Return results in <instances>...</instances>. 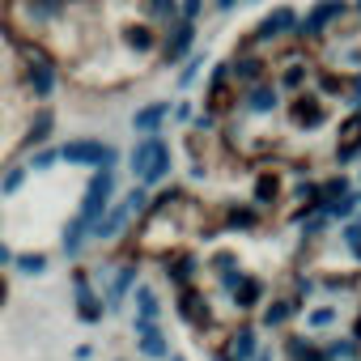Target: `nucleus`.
<instances>
[{
	"label": "nucleus",
	"instance_id": "1",
	"mask_svg": "<svg viewBox=\"0 0 361 361\" xmlns=\"http://www.w3.org/2000/svg\"><path fill=\"white\" fill-rule=\"evenodd\" d=\"M128 170H132V178H136L140 188L166 183L170 170H174V149H170V140H166V136H140V140L128 149Z\"/></svg>",
	"mask_w": 361,
	"mask_h": 361
},
{
	"label": "nucleus",
	"instance_id": "2",
	"mask_svg": "<svg viewBox=\"0 0 361 361\" xmlns=\"http://www.w3.org/2000/svg\"><path fill=\"white\" fill-rule=\"evenodd\" d=\"M60 161H68L77 170H115L119 149L111 140H98V136H73L68 145H60Z\"/></svg>",
	"mask_w": 361,
	"mask_h": 361
},
{
	"label": "nucleus",
	"instance_id": "3",
	"mask_svg": "<svg viewBox=\"0 0 361 361\" xmlns=\"http://www.w3.org/2000/svg\"><path fill=\"white\" fill-rule=\"evenodd\" d=\"M348 13H353L348 0H314V5L306 9V18L298 22V30H293V43H323L327 30L340 18H348Z\"/></svg>",
	"mask_w": 361,
	"mask_h": 361
},
{
	"label": "nucleus",
	"instance_id": "4",
	"mask_svg": "<svg viewBox=\"0 0 361 361\" xmlns=\"http://www.w3.org/2000/svg\"><path fill=\"white\" fill-rule=\"evenodd\" d=\"M298 22H302V13H298L293 5H276L272 13H264V22L255 26V35H251V39H247L238 51H255V47H264V43H281V39H293Z\"/></svg>",
	"mask_w": 361,
	"mask_h": 361
},
{
	"label": "nucleus",
	"instance_id": "5",
	"mask_svg": "<svg viewBox=\"0 0 361 361\" xmlns=\"http://www.w3.org/2000/svg\"><path fill=\"white\" fill-rule=\"evenodd\" d=\"M26 56H30V64H26V90L35 94V102H47L56 94V85H60V68H56V60L39 43H26Z\"/></svg>",
	"mask_w": 361,
	"mask_h": 361
},
{
	"label": "nucleus",
	"instance_id": "6",
	"mask_svg": "<svg viewBox=\"0 0 361 361\" xmlns=\"http://www.w3.org/2000/svg\"><path fill=\"white\" fill-rule=\"evenodd\" d=\"M174 314L183 319L196 336H204V331L213 327V302H209V293H204L200 285H188V289L174 293Z\"/></svg>",
	"mask_w": 361,
	"mask_h": 361
},
{
	"label": "nucleus",
	"instance_id": "7",
	"mask_svg": "<svg viewBox=\"0 0 361 361\" xmlns=\"http://www.w3.org/2000/svg\"><path fill=\"white\" fill-rule=\"evenodd\" d=\"M196 22H183V18H178V22H170L166 30H161V64L170 68V64H183L192 51H196Z\"/></svg>",
	"mask_w": 361,
	"mask_h": 361
},
{
	"label": "nucleus",
	"instance_id": "8",
	"mask_svg": "<svg viewBox=\"0 0 361 361\" xmlns=\"http://www.w3.org/2000/svg\"><path fill=\"white\" fill-rule=\"evenodd\" d=\"M73 298H77V319L81 323H102L106 319V302H102V293L94 289V281H90V268H73Z\"/></svg>",
	"mask_w": 361,
	"mask_h": 361
},
{
	"label": "nucleus",
	"instance_id": "9",
	"mask_svg": "<svg viewBox=\"0 0 361 361\" xmlns=\"http://www.w3.org/2000/svg\"><path fill=\"white\" fill-rule=\"evenodd\" d=\"M200 272H204V264H200L196 251H166V255H161V276H166V285H170L174 293L188 289V285H196Z\"/></svg>",
	"mask_w": 361,
	"mask_h": 361
},
{
	"label": "nucleus",
	"instance_id": "10",
	"mask_svg": "<svg viewBox=\"0 0 361 361\" xmlns=\"http://www.w3.org/2000/svg\"><path fill=\"white\" fill-rule=\"evenodd\" d=\"M285 102V94H281V85L268 77V81H255V85H247V90H238V111L243 115H272L276 106Z\"/></svg>",
	"mask_w": 361,
	"mask_h": 361
},
{
	"label": "nucleus",
	"instance_id": "11",
	"mask_svg": "<svg viewBox=\"0 0 361 361\" xmlns=\"http://www.w3.org/2000/svg\"><path fill=\"white\" fill-rule=\"evenodd\" d=\"M136 281H140V264L128 255V259H123V264L111 272V285H106V293H102V302H106V314H119V310H123V302L132 298Z\"/></svg>",
	"mask_w": 361,
	"mask_h": 361
},
{
	"label": "nucleus",
	"instance_id": "12",
	"mask_svg": "<svg viewBox=\"0 0 361 361\" xmlns=\"http://www.w3.org/2000/svg\"><path fill=\"white\" fill-rule=\"evenodd\" d=\"M132 336H136V348H140V357H149V361H170V336L161 331V323H149V319H136L132 314Z\"/></svg>",
	"mask_w": 361,
	"mask_h": 361
},
{
	"label": "nucleus",
	"instance_id": "13",
	"mask_svg": "<svg viewBox=\"0 0 361 361\" xmlns=\"http://www.w3.org/2000/svg\"><path fill=\"white\" fill-rule=\"evenodd\" d=\"M289 119L298 123V128H323L327 123V98H319L314 90H302V94H293L289 98Z\"/></svg>",
	"mask_w": 361,
	"mask_h": 361
},
{
	"label": "nucleus",
	"instance_id": "14",
	"mask_svg": "<svg viewBox=\"0 0 361 361\" xmlns=\"http://www.w3.org/2000/svg\"><path fill=\"white\" fill-rule=\"evenodd\" d=\"M302 314H306V306H302L293 293H285V298H268V302L259 306V327L281 331V327H289V323L302 319Z\"/></svg>",
	"mask_w": 361,
	"mask_h": 361
},
{
	"label": "nucleus",
	"instance_id": "15",
	"mask_svg": "<svg viewBox=\"0 0 361 361\" xmlns=\"http://www.w3.org/2000/svg\"><path fill=\"white\" fill-rule=\"evenodd\" d=\"M170 111H174V102H166V98H153V102L136 106L132 111V132L136 136H161V128L170 123Z\"/></svg>",
	"mask_w": 361,
	"mask_h": 361
},
{
	"label": "nucleus",
	"instance_id": "16",
	"mask_svg": "<svg viewBox=\"0 0 361 361\" xmlns=\"http://www.w3.org/2000/svg\"><path fill=\"white\" fill-rule=\"evenodd\" d=\"M268 68H272V64H268L259 51H238V56L230 60V77H234L238 90H247V85H255V81H268V77H272Z\"/></svg>",
	"mask_w": 361,
	"mask_h": 361
},
{
	"label": "nucleus",
	"instance_id": "17",
	"mask_svg": "<svg viewBox=\"0 0 361 361\" xmlns=\"http://www.w3.org/2000/svg\"><path fill=\"white\" fill-rule=\"evenodd\" d=\"M132 217H136V213H132V204H128V200H115V204L102 213V221L90 230V243H115V238L128 230V221H132Z\"/></svg>",
	"mask_w": 361,
	"mask_h": 361
},
{
	"label": "nucleus",
	"instance_id": "18",
	"mask_svg": "<svg viewBox=\"0 0 361 361\" xmlns=\"http://www.w3.org/2000/svg\"><path fill=\"white\" fill-rule=\"evenodd\" d=\"M230 302H234V310H238V314L259 310V306L268 302V281H264V276H255V272H247V276L238 281V289L230 293Z\"/></svg>",
	"mask_w": 361,
	"mask_h": 361
},
{
	"label": "nucleus",
	"instance_id": "19",
	"mask_svg": "<svg viewBox=\"0 0 361 361\" xmlns=\"http://www.w3.org/2000/svg\"><path fill=\"white\" fill-rule=\"evenodd\" d=\"M119 39H123V47L136 51V56H153V51H161V35L153 30V22H128V26L119 30Z\"/></svg>",
	"mask_w": 361,
	"mask_h": 361
},
{
	"label": "nucleus",
	"instance_id": "20",
	"mask_svg": "<svg viewBox=\"0 0 361 361\" xmlns=\"http://www.w3.org/2000/svg\"><path fill=\"white\" fill-rule=\"evenodd\" d=\"M51 136H56V111L51 106H39L35 119H30V128H26V136H22V149L35 153V149L51 145Z\"/></svg>",
	"mask_w": 361,
	"mask_h": 361
},
{
	"label": "nucleus",
	"instance_id": "21",
	"mask_svg": "<svg viewBox=\"0 0 361 361\" xmlns=\"http://www.w3.org/2000/svg\"><path fill=\"white\" fill-rule=\"evenodd\" d=\"M259 348H264V344H259V327H255V323H238V327L226 336V353H230L234 361H251Z\"/></svg>",
	"mask_w": 361,
	"mask_h": 361
},
{
	"label": "nucleus",
	"instance_id": "22",
	"mask_svg": "<svg viewBox=\"0 0 361 361\" xmlns=\"http://www.w3.org/2000/svg\"><path fill=\"white\" fill-rule=\"evenodd\" d=\"M259 217H264V209L251 200V204H226V213H221V230H238V234H251V230H259Z\"/></svg>",
	"mask_w": 361,
	"mask_h": 361
},
{
	"label": "nucleus",
	"instance_id": "23",
	"mask_svg": "<svg viewBox=\"0 0 361 361\" xmlns=\"http://www.w3.org/2000/svg\"><path fill=\"white\" fill-rule=\"evenodd\" d=\"M281 353H285L289 361H327V357H323V340H319V336H298V331H289V336L281 340Z\"/></svg>",
	"mask_w": 361,
	"mask_h": 361
},
{
	"label": "nucleus",
	"instance_id": "24",
	"mask_svg": "<svg viewBox=\"0 0 361 361\" xmlns=\"http://www.w3.org/2000/svg\"><path fill=\"white\" fill-rule=\"evenodd\" d=\"M310 73H314V64H310V60H302V56H293V60L285 64V73H281V77H272V81L281 85V94H289V98H293V94H302V90H306Z\"/></svg>",
	"mask_w": 361,
	"mask_h": 361
},
{
	"label": "nucleus",
	"instance_id": "25",
	"mask_svg": "<svg viewBox=\"0 0 361 361\" xmlns=\"http://www.w3.org/2000/svg\"><path fill=\"white\" fill-rule=\"evenodd\" d=\"M310 81H314V94L319 98H340L344 102V94H348V73H336V68H314L310 73Z\"/></svg>",
	"mask_w": 361,
	"mask_h": 361
},
{
	"label": "nucleus",
	"instance_id": "26",
	"mask_svg": "<svg viewBox=\"0 0 361 361\" xmlns=\"http://www.w3.org/2000/svg\"><path fill=\"white\" fill-rule=\"evenodd\" d=\"M132 306H136V319H149V323H161V298H157V289L153 285H145V281H136V289H132Z\"/></svg>",
	"mask_w": 361,
	"mask_h": 361
},
{
	"label": "nucleus",
	"instance_id": "27",
	"mask_svg": "<svg viewBox=\"0 0 361 361\" xmlns=\"http://www.w3.org/2000/svg\"><path fill=\"white\" fill-rule=\"evenodd\" d=\"M22 5H26L35 26H51V22H60L73 9V0H22Z\"/></svg>",
	"mask_w": 361,
	"mask_h": 361
},
{
	"label": "nucleus",
	"instance_id": "28",
	"mask_svg": "<svg viewBox=\"0 0 361 361\" xmlns=\"http://www.w3.org/2000/svg\"><path fill=\"white\" fill-rule=\"evenodd\" d=\"M323 357L327 361H361V340H353V336H323Z\"/></svg>",
	"mask_w": 361,
	"mask_h": 361
},
{
	"label": "nucleus",
	"instance_id": "29",
	"mask_svg": "<svg viewBox=\"0 0 361 361\" xmlns=\"http://www.w3.org/2000/svg\"><path fill=\"white\" fill-rule=\"evenodd\" d=\"M85 243H90V226L73 213V221H68V226H64V234H60V247H64V255H68V259H77V255L85 251Z\"/></svg>",
	"mask_w": 361,
	"mask_h": 361
},
{
	"label": "nucleus",
	"instance_id": "30",
	"mask_svg": "<svg viewBox=\"0 0 361 361\" xmlns=\"http://www.w3.org/2000/svg\"><path fill=\"white\" fill-rule=\"evenodd\" d=\"M323 213H327V221H336V226H344V221H353V217H361V204H357V192H348V196H336V200H327V204H323Z\"/></svg>",
	"mask_w": 361,
	"mask_h": 361
},
{
	"label": "nucleus",
	"instance_id": "31",
	"mask_svg": "<svg viewBox=\"0 0 361 361\" xmlns=\"http://www.w3.org/2000/svg\"><path fill=\"white\" fill-rule=\"evenodd\" d=\"M340 323V306L323 302V306H306V331H331Z\"/></svg>",
	"mask_w": 361,
	"mask_h": 361
},
{
	"label": "nucleus",
	"instance_id": "32",
	"mask_svg": "<svg viewBox=\"0 0 361 361\" xmlns=\"http://www.w3.org/2000/svg\"><path fill=\"white\" fill-rule=\"evenodd\" d=\"M140 13H145V22L170 26V22H178V0H140Z\"/></svg>",
	"mask_w": 361,
	"mask_h": 361
},
{
	"label": "nucleus",
	"instance_id": "33",
	"mask_svg": "<svg viewBox=\"0 0 361 361\" xmlns=\"http://www.w3.org/2000/svg\"><path fill=\"white\" fill-rule=\"evenodd\" d=\"M13 268H18L22 276H43V272L51 268V255H47V251H18V255H13Z\"/></svg>",
	"mask_w": 361,
	"mask_h": 361
},
{
	"label": "nucleus",
	"instance_id": "34",
	"mask_svg": "<svg viewBox=\"0 0 361 361\" xmlns=\"http://www.w3.org/2000/svg\"><path fill=\"white\" fill-rule=\"evenodd\" d=\"M204 68H209V51H192V56L183 60V73H178V90H192Z\"/></svg>",
	"mask_w": 361,
	"mask_h": 361
},
{
	"label": "nucleus",
	"instance_id": "35",
	"mask_svg": "<svg viewBox=\"0 0 361 361\" xmlns=\"http://www.w3.org/2000/svg\"><path fill=\"white\" fill-rule=\"evenodd\" d=\"M276 196H281V178H276L272 170H264V174L255 178V204L268 209V204H276Z\"/></svg>",
	"mask_w": 361,
	"mask_h": 361
},
{
	"label": "nucleus",
	"instance_id": "36",
	"mask_svg": "<svg viewBox=\"0 0 361 361\" xmlns=\"http://www.w3.org/2000/svg\"><path fill=\"white\" fill-rule=\"evenodd\" d=\"M26 178H30V166H9L0 174V196H18L26 188Z\"/></svg>",
	"mask_w": 361,
	"mask_h": 361
},
{
	"label": "nucleus",
	"instance_id": "37",
	"mask_svg": "<svg viewBox=\"0 0 361 361\" xmlns=\"http://www.w3.org/2000/svg\"><path fill=\"white\" fill-rule=\"evenodd\" d=\"M56 161H60V145H43V149H35V153H30V161H26V166H30L35 174H47Z\"/></svg>",
	"mask_w": 361,
	"mask_h": 361
},
{
	"label": "nucleus",
	"instance_id": "38",
	"mask_svg": "<svg viewBox=\"0 0 361 361\" xmlns=\"http://www.w3.org/2000/svg\"><path fill=\"white\" fill-rule=\"evenodd\" d=\"M319 188H323V204H327V200H336V196H348V192H353V178H348V174H327Z\"/></svg>",
	"mask_w": 361,
	"mask_h": 361
},
{
	"label": "nucleus",
	"instance_id": "39",
	"mask_svg": "<svg viewBox=\"0 0 361 361\" xmlns=\"http://www.w3.org/2000/svg\"><path fill=\"white\" fill-rule=\"evenodd\" d=\"M340 243L353 251V259H361V217H353V221L340 226Z\"/></svg>",
	"mask_w": 361,
	"mask_h": 361
},
{
	"label": "nucleus",
	"instance_id": "40",
	"mask_svg": "<svg viewBox=\"0 0 361 361\" xmlns=\"http://www.w3.org/2000/svg\"><path fill=\"white\" fill-rule=\"evenodd\" d=\"M314 289H319V281H314V276H306V272H298V276L289 281V293H293V298H298L302 306H306V302L314 298Z\"/></svg>",
	"mask_w": 361,
	"mask_h": 361
},
{
	"label": "nucleus",
	"instance_id": "41",
	"mask_svg": "<svg viewBox=\"0 0 361 361\" xmlns=\"http://www.w3.org/2000/svg\"><path fill=\"white\" fill-rule=\"evenodd\" d=\"M298 226H302V238H323L331 221H327V213H310V217H302Z\"/></svg>",
	"mask_w": 361,
	"mask_h": 361
},
{
	"label": "nucleus",
	"instance_id": "42",
	"mask_svg": "<svg viewBox=\"0 0 361 361\" xmlns=\"http://www.w3.org/2000/svg\"><path fill=\"white\" fill-rule=\"evenodd\" d=\"M348 161H361V140L357 136L336 140V166H348Z\"/></svg>",
	"mask_w": 361,
	"mask_h": 361
},
{
	"label": "nucleus",
	"instance_id": "43",
	"mask_svg": "<svg viewBox=\"0 0 361 361\" xmlns=\"http://www.w3.org/2000/svg\"><path fill=\"white\" fill-rule=\"evenodd\" d=\"M319 285H323L327 293H344V289H357L361 276H336V272H327V276H319Z\"/></svg>",
	"mask_w": 361,
	"mask_h": 361
},
{
	"label": "nucleus",
	"instance_id": "44",
	"mask_svg": "<svg viewBox=\"0 0 361 361\" xmlns=\"http://www.w3.org/2000/svg\"><path fill=\"white\" fill-rule=\"evenodd\" d=\"M178 18L200 26V18H204V0H178Z\"/></svg>",
	"mask_w": 361,
	"mask_h": 361
},
{
	"label": "nucleus",
	"instance_id": "45",
	"mask_svg": "<svg viewBox=\"0 0 361 361\" xmlns=\"http://www.w3.org/2000/svg\"><path fill=\"white\" fill-rule=\"evenodd\" d=\"M170 119L192 123V119H196V102H192V98H178V102H174V111H170Z\"/></svg>",
	"mask_w": 361,
	"mask_h": 361
},
{
	"label": "nucleus",
	"instance_id": "46",
	"mask_svg": "<svg viewBox=\"0 0 361 361\" xmlns=\"http://www.w3.org/2000/svg\"><path fill=\"white\" fill-rule=\"evenodd\" d=\"M209 268H213V272L221 276V272H230V268H238V255H234V251H217V255L209 259Z\"/></svg>",
	"mask_w": 361,
	"mask_h": 361
},
{
	"label": "nucleus",
	"instance_id": "47",
	"mask_svg": "<svg viewBox=\"0 0 361 361\" xmlns=\"http://www.w3.org/2000/svg\"><path fill=\"white\" fill-rule=\"evenodd\" d=\"M344 106H361V68L348 73V94H344Z\"/></svg>",
	"mask_w": 361,
	"mask_h": 361
},
{
	"label": "nucleus",
	"instance_id": "48",
	"mask_svg": "<svg viewBox=\"0 0 361 361\" xmlns=\"http://www.w3.org/2000/svg\"><path fill=\"white\" fill-rule=\"evenodd\" d=\"M217 123H221V115H213V111H196V119H192V128H196L200 136H204V132H213Z\"/></svg>",
	"mask_w": 361,
	"mask_h": 361
},
{
	"label": "nucleus",
	"instance_id": "49",
	"mask_svg": "<svg viewBox=\"0 0 361 361\" xmlns=\"http://www.w3.org/2000/svg\"><path fill=\"white\" fill-rule=\"evenodd\" d=\"M238 5H247V0H213V9H217V13H234Z\"/></svg>",
	"mask_w": 361,
	"mask_h": 361
},
{
	"label": "nucleus",
	"instance_id": "50",
	"mask_svg": "<svg viewBox=\"0 0 361 361\" xmlns=\"http://www.w3.org/2000/svg\"><path fill=\"white\" fill-rule=\"evenodd\" d=\"M13 255H18V251H9V243L0 238V268H13Z\"/></svg>",
	"mask_w": 361,
	"mask_h": 361
},
{
	"label": "nucleus",
	"instance_id": "51",
	"mask_svg": "<svg viewBox=\"0 0 361 361\" xmlns=\"http://www.w3.org/2000/svg\"><path fill=\"white\" fill-rule=\"evenodd\" d=\"M251 361H276V353H272V348H259V353H255Z\"/></svg>",
	"mask_w": 361,
	"mask_h": 361
},
{
	"label": "nucleus",
	"instance_id": "52",
	"mask_svg": "<svg viewBox=\"0 0 361 361\" xmlns=\"http://www.w3.org/2000/svg\"><path fill=\"white\" fill-rule=\"evenodd\" d=\"M348 336H353V340H361V314L353 319V331H348Z\"/></svg>",
	"mask_w": 361,
	"mask_h": 361
},
{
	"label": "nucleus",
	"instance_id": "53",
	"mask_svg": "<svg viewBox=\"0 0 361 361\" xmlns=\"http://www.w3.org/2000/svg\"><path fill=\"white\" fill-rule=\"evenodd\" d=\"M213 361H234V357H230L226 348H217V353H213Z\"/></svg>",
	"mask_w": 361,
	"mask_h": 361
},
{
	"label": "nucleus",
	"instance_id": "54",
	"mask_svg": "<svg viewBox=\"0 0 361 361\" xmlns=\"http://www.w3.org/2000/svg\"><path fill=\"white\" fill-rule=\"evenodd\" d=\"M348 5H353V18L361 22V0H348Z\"/></svg>",
	"mask_w": 361,
	"mask_h": 361
},
{
	"label": "nucleus",
	"instance_id": "55",
	"mask_svg": "<svg viewBox=\"0 0 361 361\" xmlns=\"http://www.w3.org/2000/svg\"><path fill=\"white\" fill-rule=\"evenodd\" d=\"M170 361H188V357H183V353H170Z\"/></svg>",
	"mask_w": 361,
	"mask_h": 361
},
{
	"label": "nucleus",
	"instance_id": "56",
	"mask_svg": "<svg viewBox=\"0 0 361 361\" xmlns=\"http://www.w3.org/2000/svg\"><path fill=\"white\" fill-rule=\"evenodd\" d=\"M0 302H5V276H0Z\"/></svg>",
	"mask_w": 361,
	"mask_h": 361
},
{
	"label": "nucleus",
	"instance_id": "57",
	"mask_svg": "<svg viewBox=\"0 0 361 361\" xmlns=\"http://www.w3.org/2000/svg\"><path fill=\"white\" fill-rule=\"evenodd\" d=\"M353 111H357V115H361V106H353Z\"/></svg>",
	"mask_w": 361,
	"mask_h": 361
},
{
	"label": "nucleus",
	"instance_id": "58",
	"mask_svg": "<svg viewBox=\"0 0 361 361\" xmlns=\"http://www.w3.org/2000/svg\"><path fill=\"white\" fill-rule=\"evenodd\" d=\"M357 204H361V192H357Z\"/></svg>",
	"mask_w": 361,
	"mask_h": 361
},
{
	"label": "nucleus",
	"instance_id": "59",
	"mask_svg": "<svg viewBox=\"0 0 361 361\" xmlns=\"http://www.w3.org/2000/svg\"><path fill=\"white\" fill-rule=\"evenodd\" d=\"M115 361H128V357H115Z\"/></svg>",
	"mask_w": 361,
	"mask_h": 361
},
{
	"label": "nucleus",
	"instance_id": "60",
	"mask_svg": "<svg viewBox=\"0 0 361 361\" xmlns=\"http://www.w3.org/2000/svg\"><path fill=\"white\" fill-rule=\"evenodd\" d=\"M0 226H5V217H0Z\"/></svg>",
	"mask_w": 361,
	"mask_h": 361
},
{
	"label": "nucleus",
	"instance_id": "61",
	"mask_svg": "<svg viewBox=\"0 0 361 361\" xmlns=\"http://www.w3.org/2000/svg\"><path fill=\"white\" fill-rule=\"evenodd\" d=\"M357 264H361V259H357Z\"/></svg>",
	"mask_w": 361,
	"mask_h": 361
}]
</instances>
